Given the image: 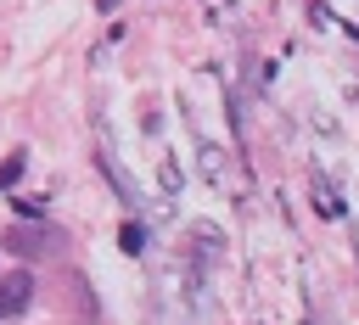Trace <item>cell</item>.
<instances>
[{
	"label": "cell",
	"mask_w": 359,
	"mask_h": 325,
	"mask_svg": "<svg viewBox=\"0 0 359 325\" xmlns=\"http://www.w3.org/2000/svg\"><path fill=\"white\" fill-rule=\"evenodd\" d=\"M6 252H17V258L62 252V230H50L45 219H39V224H17V230H6Z\"/></svg>",
	"instance_id": "1"
},
{
	"label": "cell",
	"mask_w": 359,
	"mask_h": 325,
	"mask_svg": "<svg viewBox=\"0 0 359 325\" xmlns=\"http://www.w3.org/2000/svg\"><path fill=\"white\" fill-rule=\"evenodd\" d=\"M28 303H34V275H28V269H11V275L0 280V314L17 319Z\"/></svg>",
	"instance_id": "2"
},
{
	"label": "cell",
	"mask_w": 359,
	"mask_h": 325,
	"mask_svg": "<svg viewBox=\"0 0 359 325\" xmlns=\"http://www.w3.org/2000/svg\"><path fill=\"white\" fill-rule=\"evenodd\" d=\"M95 168H101V174L112 179V191H118L123 202H140V185H135V179H129L123 168H118V157H112V151H95Z\"/></svg>",
	"instance_id": "3"
},
{
	"label": "cell",
	"mask_w": 359,
	"mask_h": 325,
	"mask_svg": "<svg viewBox=\"0 0 359 325\" xmlns=\"http://www.w3.org/2000/svg\"><path fill=\"white\" fill-rule=\"evenodd\" d=\"M314 207H320V219H342V202H337V191L325 179H314Z\"/></svg>",
	"instance_id": "4"
},
{
	"label": "cell",
	"mask_w": 359,
	"mask_h": 325,
	"mask_svg": "<svg viewBox=\"0 0 359 325\" xmlns=\"http://www.w3.org/2000/svg\"><path fill=\"white\" fill-rule=\"evenodd\" d=\"M118 247H123V252H129V258H140V252H146V230H140V224H135V219H129V224H123V230H118Z\"/></svg>",
	"instance_id": "5"
},
{
	"label": "cell",
	"mask_w": 359,
	"mask_h": 325,
	"mask_svg": "<svg viewBox=\"0 0 359 325\" xmlns=\"http://www.w3.org/2000/svg\"><path fill=\"white\" fill-rule=\"evenodd\" d=\"M17 219L22 224H39L45 219V196H17Z\"/></svg>",
	"instance_id": "6"
},
{
	"label": "cell",
	"mask_w": 359,
	"mask_h": 325,
	"mask_svg": "<svg viewBox=\"0 0 359 325\" xmlns=\"http://www.w3.org/2000/svg\"><path fill=\"white\" fill-rule=\"evenodd\" d=\"M22 168H28V157H22V151H17V157H6V162H0V191H11V185L22 179Z\"/></svg>",
	"instance_id": "7"
},
{
	"label": "cell",
	"mask_w": 359,
	"mask_h": 325,
	"mask_svg": "<svg viewBox=\"0 0 359 325\" xmlns=\"http://www.w3.org/2000/svg\"><path fill=\"white\" fill-rule=\"evenodd\" d=\"M95 6H101V11H112V6H118V0H95Z\"/></svg>",
	"instance_id": "8"
}]
</instances>
